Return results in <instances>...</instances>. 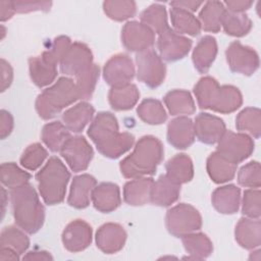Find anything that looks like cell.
I'll use <instances>...</instances> for the list:
<instances>
[{
    "label": "cell",
    "instance_id": "cell-55",
    "mask_svg": "<svg viewBox=\"0 0 261 261\" xmlns=\"http://www.w3.org/2000/svg\"><path fill=\"white\" fill-rule=\"evenodd\" d=\"M19 254H17L15 251H13L10 248L7 247H0V260H18Z\"/></svg>",
    "mask_w": 261,
    "mask_h": 261
},
{
    "label": "cell",
    "instance_id": "cell-10",
    "mask_svg": "<svg viewBox=\"0 0 261 261\" xmlns=\"http://www.w3.org/2000/svg\"><path fill=\"white\" fill-rule=\"evenodd\" d=\"M216 151L229 161L238 164L250 157L253 153L254 141L245 133L225 130L218 141Z\"/></svg>",
    "mask_w": 261,
    "mask_h": 261
},
{
    "label": "cell",
    "instance_id": "cell-35",
    "mask_svg": "<svg viewBox=\"0 0 261 261\" xmlns=\"http://www.w3.org/2000/svg\"><path fill=\"white\" fill-rule=\"evenodd\" d=\"M170 18L174 32L177 34H187L195 37L201 32V23L199 19L190 11L171 7Z\"/></svg>",
    "mask_w": 261,
    "mask_h": 261
},
{
    "label": "cell",
    "instance_id": "cell-46",
    "mask_svg": "<svg viewBox=\"0 0 261 261\" xmlns=\"http://www.w3.org/2000/svg\"><path fill=\"white\" fill-rule=\"evenodd\" d=\"M238 181L246 188L258 189L261 185L260 164L258 161H251L244 165L238 173Z\"/></svg>",
    "mask_w": 261,
    "mask_h": 261
},
{
    "label": "cell",
    "instance_id": "cell-33",
    "mask_svg": "<svg viewBox=\"0 0 261 261\" xmlns=\"http://www.w3.org/2000/svg\"><path fill=\"white\" fill-rule=\"evenodd\" d=\"M165 106L171 115L193 114L196 111L195 102L188 91L172 90L168 92L164 98Z\"/></svg>",
    "mask_w": 261,
    "mask_h": 261
},
{
    "label": "cell",
    "instance_id": "cell-37",
    "mask_svg": "<svg viewBox=\"0 0 261 261\" xmlns=\"http://www.w3.org/2000/svg\"><path fill=\"white\" fill-rule=\"evenodd\" d=\"M236 127L241 133H248L255 139L261 134V112L259 108L247 107L236 118Z\"/></svg>",
    "mask_w": 261,
    "mask_h": 261
},
{
    "label": "cell",
    "instance_id": "cell-15",
    "mask_svg": "<svg viewBox=\"0 0 261 261\" xmlns=\"http://www.w3.org/2000/svg\"><path fill=\"white\" fill-rule=\"evenodd\" d=\"M154 32L139 21H128L121 30V42L123 46L133 52H144L154 45Z\"/></svg>",
    "mask_w": 261,
    "mask_h": 261
},
{
    "label": "cell",
    "instance_id": "cell-5",
    "mask_svg": "<svg viewBox=\"0 0 261 261\" xmlns=\"http://www.w3.org/2000/svg\"><path fill=\"white\" fill-rule=\"evenodd\" d=\"M71 42L66 36L55 38L41 55L29 59L30 76L39 87H46L54 82L57 76V64L60 63Z\"/></svg>",
    "mask_w": 261,
    "mask_h": 261
},
{
    "label": "cell",
    "instance_id": "cell-36",
    "mask_svg": "<svg viewBox=\"0 0 261 261\" xmlns=\"http://www.w3.org/2000/svg\"><path fill=\"white\" fill-rule=\"evenodd\" d=\"M186 251L191 255L190 258L201 260L205 259L213 251V245L210 239L201 232H191L181 238Z\"/></svg>",
    "mask_w": 261,
    "mask_h": 261
},
{
    "label": "cell",
    "instance_id": "cell-14",
    "mask_svg": "<svg viewBox=\"0 0 261 261\" xmlns=\"http://www.w3.org/2000/svg\"><path fill=\"white\" fill-rule=\"evenodd\" d=\"M157 47L160 58L172 62L184 58L192 47V41L168 28L159 34Z\"/></svg>",
    "mask_w": 261,
    "mask_h": 261
},
{
    "label": "cell",
    "instance_id": "cell-2",
    "mask_svg": "<svg viewBox=\"0 0 261 261\" xmlns=\"http://www.w3.org/2000/svg\"><path fill=\"white\" fill-rule=\"evenodd\" d=\"M163 145L153 136H144L136 144L130 155L120 162V171L126 178H137L155 173L163 159Z\"/></svg>",
    "mask_w": 261,
    "mask_h": 261
},
{
    "label": "cell",
    "instance_id": "cell-25",
    "mask_svg": "<svg viewBox=\"0 0 261 261\" xmlns=\"http://www.w3.org/2000/svg\"><path fill=\"white\" fill-rule=\"evenodd\" d=\"M153 182V178L145 176L127 181L123 187L124 202L133 206H141L150 202Z\"/></svg>",
    "mask_w": 261,
    "mask_h": 261
},
{
    "label": "cell",
    "instance_id": "cell-21",
    "mask_svg": "<svg viewBox=\"0 0 261 261\" xmlns=\"http://www.w3.org/2000/svg\"><path fill=\"white\" fill-rule=\"evenodd\" d=\"M96 185V178L88 173L73 177L67 199L68 204L76 209L88 207L92 200V192Z\"/></svg>",
    "mask_w": 261,
    "mask_h": 261
},
{
    "label": "cell",
    "instance_id": "cell-4",
    "mask_svg": "<svg viewBox=\"0 0 261 261\" xmlns=\"http://www.w3.org/2000/svg\"><path fill=\"white\" fill-rule=\"evenodd\" d=\"M13 217L16 225L28 233H36L43 226L45 208L30 184L10 191Z\"/></svg>",
    "mask_w": 261,
    "mask_h": 261
},
{
    "label": "cell",
    "instance_id": "cell-45",
    "mask_svg": "<svg viewBox=\"0 0 261 261\" xmlns=\"http://www.w3.org/2000/svg\"><path fill=\"white\" fill-rule=\"evenodd\" d=\"M100 69L98 65L94 64L89 71L75 79V85L79 91L80 99L88 100L92 97L97 81L99 79Z\"/></svg>",
    "mask_w": 261,
    "mask_h": 261
},
{
    "label": "cell",
    "instance_id": "cell-53",
    "mask_svg": "<svg viewBox=\"0 0 261 261\" xmlns=\"http://www.w3.org/2000/svg\"><path fill=\"white\" fill-rule=\"evenodd\" d=\"M201 5H203V2H197V1H173V2H170L171 7L181 8V9H185L190 12L196 11Z\"/></svg>",
    "mask_w": 261,
    "mask_h": 261
},
{
    "label": "cell",
    "instance_id": "cell-50",
    "mask_svg": "<svg viewBox=\"0 0 261 261\" xmlns=\"http://www.w3.org/2000/svg\"><path fill=\"white\" fill-rule=\"evenodd\" d=\"M13 70L11 65L5 60L1 59V92H4L12 83Z\"/></svg>",
    "mask_w": 261,
    "mask_h": 261
},
{
    "label": "cell",
    "instance_id": "cell-26",
    "mask_svg": "<svg viewBox=\"0 0 261 261\" xmlns=\"http://www.w3.org/2000/svg\"><path fill=\"white\" fill-rule=\"evenodd\" d=\"M212 205L222 214H233L239 210L241 191L233 185L217 188L212 193Z\"/></svg>",
    "mask_w": 261,
    "mask_h": 261
},
{
    "label": "cell",
    "instance_id": "cell-34",
    "mask_svg": "<svg viewBox=\"0 0 261 261\" xmlns=\"http://www.w3.org/2000/svg\"><path fill=\"white\" fill-rule=\"evenodd\" d=\"M70 137L68 128L60 121H52L45 124L41 134L43 143L52 152H60L65 142Z\"/></svg>",
    "mask_w": 261,
    "mask_h": 261
},
{
    "label": "cell",
    "instance_id": "cell-24",
    "mask_svg": "<svg viewBox=\"0 0 261 261\" xmlns=\"http://www.w3.org/2000/svg\"><path fill=\"white\" fill-rule=\"evenodd\" d=\"M238 244L248 250L255 249L261 244V223L259 218H241L234 230Z\"/></svg>",
    "mask_w": 261,
    "mask_h": 261
},
{
    "label": "cell",
    "instance_id": "cell-27",
    "mask_svg": "<svg viewBox=\"0 0 261 261\" xmlns=\"http://www.w3.org/2000/svg\"><path fill=\"white\" fill-rule=\"evenodd\" d=\"M217 55V43L215 38L211 36H205L196 45L192 59L195 68L201 72L206 73L211 67L215 57Z\"/></svg>",
    "mask_w": 261,
    "mask_h": 261
},
{
    "label": "cell",
    "instance_id": "cell-23",
    "mask_svg": "<svg viewBox=\"0 0 261 261\" xmlns=\"http://www.w3.org/2000/svg\"><path fill=\"white\" fill-rule=\"evenodd\" d=\"M92 202L100 212L109 213L115 210L121 203L118 186L112 182H102L96 186L92 192Z\"/></svg>",
    "mask_w": 261,
    "mask_h": 261
},
{
    "label": "cell",
    "instance_id": "cell-8",
    "mask_svg": "<svg viewBox=\"0 0 261 261\" xmlns=\"http://www.w3.org/2000/svg\"><path fill=\"white\" fill-rule=\"evenodd\" d=\"M165 224L169 233L176 238H182L201 228L202 217L192 205L180 203L167 211Z\"/></svg>",
    "mask_w": 261,
    "mask_h": 261
},
{
    "label": "cell",
    "instance_id": "cell-40",
    "mask_svg": "<svg viewBox=\"0 0 261 261\" xmlns=\"http://www.w3.org/2000/svg\"><path fill=\"white\" fill-rule=\"evenodd\" d=\"M23 231L11 225L4 227L0 234V247L10 248L19 255L23 254L30 246V240Z\"/></svg>",
    "mask_w": 261,
    "mask_h": 261
},
{
    "label": "cell",
    "instance_id": "cell-12",
    "mask_svg": "<svg viewBox=\"0 0 261 261\" xmlns=\"http://www.w3.org/2000/svg\"><path fill=\"white\" fill-rule=\"evenodd\" d=\"M227 64L231 71L244 75H252L259 67V56L251 47L232 42L225 51Z\"/></svg>",
    "mask_w": 261,
    "mask_h": 261
},
{
    "label": "cell",
    "instance_id": "cell-44",
    "mask_svg": "<svg viewBox=\"0 0 261 261\" xmlns=\"http://www.w3.org/2000/svg\"><path fill=\"white\" fill-rule=\"evenodd\" d=\"M48 156L47 150L39 143H34L27 147L20 156V164L28 170L38 169Z\"/></svg>",
    "mask_w": 261,
    "mask_h": 261
},
{
    "label": "cell",
    "instance_id": "cell-51",
    "mask_svg": "<svg viewBox=\"0 0 261 261\" xmlns=\"http://www.w3.org/2000/svg\"><path fill=\"white\" fill-rule=\"evenodd\" d=\"M223 5L226 6V10L232 12H244L249 9L253 5V1H244V0H233V1H225Z\"/></svg>",
    "mask_w": 261,
    "mask_h": 261
},
{
    "label": "cell",
    "instance_id": "cell-49",
    "mask_svg": "<svg viewBox=\"0 0 261 261\" xmlns=\"http://www.w3.org/2000/svg\"><path fill=\"white\" fill-rule=\"evenodd\" d=\"M13 128V117L12 115L2 109L0 112V136L1 139H5L7 136L10 135Z\"/></svg>",
    "mask_w": 261,
    "mask_h": 261
},
{
    "label": "cell",
    "instance_id": "cell-42",
    "mask_svg": "<svg viewBox=\"0 0 261 261\" xmlns=\"http://www.w3.org/2000/svg\"><path fill=\"white\" fill-rule=\"evenodd\" d=\"M0 178L3 186L7 187L10 190H13L25 184H29L31 174L19 168L15 163L8 162L1 164Z\"/></svg>",
    "mask_w": 261,
    "mask_h": 261
},
{
    "label": "cell",
    "instance_id": "cell-28",
    "mask_svg": "<svg viewBox=\"0 0 261 261\" xmlns=\"http://www.w3.org/2000/svg\"><path fill=\"white\" fill-rule=\"evenodd\" d=\"M95 109L88 102H80L62 114L63 124L69 132L80 133L92 120Z\"/></svg>",
    "mask_w": 261,
    "mask_h": 261
},
{
    "label": "cell",
    "instance_id": "cell-1",
    "mask_svg": "<svg viewBox=\"0 0 261 261\" xmlns=\"http://www.w3.org/2000/svg\"><path fill=\"white\" fill-rule=\"evenodd\" d=\"M88 136L105 157L115 159L127 152L135 143L129 133H119L118 122L110 112L98 113L88 128Z\"/></svg>",
    "mask_w": 261,
    "mask_h": 261
},
{
    "label": "cell",
    "instance_id": "cell-7",
    "mask_svg": "<svg viewBox=\"0 0 261 261\" xmlns=\"http://www.w3.org/2000/svg\"><path fill=\"white\" fill-rule=\"evenodd\" d=\"M77 99L80 95L75 82L63 76L37 97L36 110L41 118L50 119Z\"/></svg>",
    "mask_w": 261,
    "mask_h": 261
},
{
    "label": "cell",
    "instance_id": "cell-52",
    "mask_svg": "<svg viewBox=\"0 0 261 261\" xmlns=\"http://www.w3.org/2000/svg\"><path fill=\"white\" fill-rule=\"evenodd\" d=\"M14 6H13V1H6V0H1L0 1V19L1 21L8 20L12 17L14 14Z\"/></svg>",
    "mask_w": 261,
    "mask_h": 261
},
{
    "label": "cell",
    "instance_id": "cell-13",
    "mask_svg": "<svg viewBox=\"0 0 261 261\" xmlns=\"http://www.w3.org/2000/svg\"><path fill=\"white\" fill-rule=\"evenodd\" d=\"M60 154L69 168L73 172H79L88 168L93 158L94 151L83 136H75L70 137L65 142L60 150Z\"/></svg>",
    "mask_w": 261,
    "mask_h": 261
},
{
    "label": "cell",
    "instance_id": "cell-48",
    "mask_svg": "<svg viewBox=\"0 0 261 261\" xmlns=\"http://www.w3.org/2000/svg\"><path fill=\"white\" fill-rule=\"evenodd\" d=\"M52 5L51 1H13L15 12L28 13L32 11H48Z\"/></svg>",
    "mask_w": 261,
    "mask_h": 261
},
{
    "label": "cell",
    "instance_id": "cell-54",
    "mask_svg": "<svg viewBox=\"0 0 261 261\" xmlns=\"http://www.w3.org/2000/svg\"><path fill=\"white\" fill-rule=\"evenodd\" d=\"M53 257L46 251H31L23 256V260H52Z\"/></svg>",
    "mask_w": 261,
    "mask_h": 261
},
{
    "label": "cell",
    "instance_id": "cell-18",
    "mask_svg": "<svg viewBox=\"0 0 261 261\" xmlns=\"http://www.w3.org/2000/svg\"><path fill=\"white\" fill-rule=\"evenodd\" d=\"M64 248L72 253L87 249L92 243V227L82 219H75L68 223L62 232Z\"/></svg>",
    "mask_w": 261,
    "mask_h": 261
},
{
    "label": "cell",
    "instance_id": "cell-3",
    "mask_svg": "<svg viewBox=\"0 0 261 261\" xmlns=\"http://www.w3.org/2000/svg\"><path fill=\"white\" fill-rule=\"evenodd\" d=\"M194 94L201 109H211L219 113H230L243 103L240 90L233 86H219L211 76H204L194 87Z\"/></svg>",
    "mask_w": 261,
    "mask_h": 261
},
{
    "label": "cell",
    "instance_id": "cell-9",
    "mask_svg": "<svg viewBox=\"0 0 261 261\" xmlns=\"http://www.w3.org/2000/svg\"><path fill=\"white\" fill-rule=\"evenodd\" d=\"M137 77L149 88L159 87L165 79L166 67L160 56L149 49L136 55Z\"/></svg>",
    "mask_w": 261,
    "mask_h": 261
},
{
    "label": "cell",
    "instance_id": "cell-38",
    "mask_svg": "<svg viewBox=\"0 0 261 261\" xmlns=\"http://www.w3.org/2000/svg\"><path fill=\"white\" fill-rule=\"evenodd\" d=\"M221 27H223L224 32L229 36L243 37L251 31L252 21L244 12L240 13L226 10L222 18Z\"/></svg>",
    "mask_w": 261,
    "mask_h": 261
},
{
    "label": "cell",
    "instance_id": "cell-6",
    "mask_svg": "<svg viewBox=\"0 0 261 261\" xmlns=\"http://www.w3.org/2000/svg\"><path fill=\"white\" fill-rule=\"evenodd\" d=\"M70 173L63 162L55 156L49 158L44 167L36 174L39 192L48 205L59 204L64 200Z\"/></svg>",
    "mask_w": 261,
    "mask_h": 261
},
{
    "label": "cell",
    "instance_id": "cell-16",
    "mask_svg": "<svg viewBox=\"0 0 261 261\" xmlns=\"http://www.w3.org/2000/svg\"><path fill=\"white\" fill-rule=\"evenodd\" d=\"M135 76V66L132 59L125 54L112 56L104 65L103 77L111 87L127 85Z\"/></svg>",
    "mask_w": 261,
    "mask_h": 261
},
{
    "label": "cell",
    "instance_id": "cell-39",
    "mask_svg": "<svg viewBox=\"0 0 261 261\" xmlns=\"http://www.w3.org/2000/svg\"><path fill=\"white\" fill-rule=\"evenodd\" d=\"M139 117L148 124H161L167 118V113L162 103L156 99L148 98L138 106Z\"/></svg>",
    "mask_w": 261,
    "mask_h": 261
},
{
    "label": "cell",
    "instance_id": "cell-43",
    "mask_svg": "<svg viewBox=\"0 0 261 261\" xmlns=\"http://www.w3.org/2000/svg\"><path fill=\"white\" fill-rule=\"evenodd\" d=\"M104 12L113 20L122 21L135 15L137 6L134 1L111 0L103 3Z\"/></svg>",
    "mask_w": 261,
    "mask_h": 261
},
{
    "label": "cell",
    "instance_id": "cell-11",
    "mask_svg": "<svg viewBox=\"0 0 261 261\" xmlns=\"http://www.w3.org/2000/svg\"><path fill=\"white\" fill-rule=\"evenodd\" d=\"M59 64L62 73L76 79L94 65L92 51L86 44L74 42L69 46Z\"/></svg>",
    "mask_w": 261,
    "mask_h": 261
},
{
    "label": "cell",
    "instance_id": "cell-31",
    "mask_svg": "<svg viewBox=\"0 0 261 261\" xmlns=\"http://www.w3.org/2000/svg\"><path fill=\"white\" fill-rule=\"evenodd\" d=\"M226 11L222 2L207 1L199 13L201 29L206 32L217 33L220 31L223 15Z\"/></svg>",
    "mask_w": 261,
    "mask_h": 261
},
{
    "label": "cell",
    "instance_id": "cell-22",
    "mask_svg": "<svg viewBox=\"0 0 261 261\" xmlns=\"http://www.w3.org/2000/svg\"><path fill=\"white\" fill-rule=\"evenodd\" d=\"M180 193V185L172 180L166 174H162L153 182L150 202L154 205L166 207L177 201Z\"/></svg>",
    "mask_w": 261,
    "mask_h": 261
},
{
    "label": "cell",
    "instance_id": "cell-20",
    "mask_svg": "<svg viewBox=\"0 0 261 261\" xmlns=\"http://www.w3.org/2000/svg\"><path fill=\"white\" fill-rule=\"evenodd\" d=\"M195 138L194 122L187 116L176 117L167 125V141L176 149L189 148Z\"/></svg>",
    "mask_w": 261,
    "mask_h": 261
},
{
    "label": "cell",
    "instance_id": "cell-47",
    "mask_svg": "<svg viewBox=\"0 0 261 261\" xmlns=\"http://www.w3.org/2000/svg\"><path fill=\"white\" fill-rule=\"evenodd\" d=\"M261 193L259 189H250L244 192L242 212L249 218H260L261 215V204H260Z\"/></svg>",
    "mask_w": 261,
    "mask_h": 261
},
{
    "label": "cell",
    "instance_id": "cell-30",
    "mask_svg": "<svg viewBox=\"0 0 261 261\" xmlns=\"http://www.w3.org/2000/svg\"><path fill=\"white\" fill-rule=\"evenodd\" d=\"M140 98V92L134 84L120 87H112L108 94V101L114 110L132 109Z\"/></svg>",
    "mask_w": 261,
    "mask_h": 261
},
{
    "label": "cell",
    "instance_id": "cell-19",
    "mask_svg": "<svg viewBox=\"0 0 261 261\" xmlns=\"http://www.w3.org/2000/svg\"><path fill=\"white\" fill-rule=\"evenodd\" d=\"M126 241V232L117 223L108 222L99 227L96 232L97 247L106 254H114L120 251Z\"/></svg>",
    "mask_w": 261,
    "mask_h": 261
},
{
    "label": "cell",
    "instance_id": "cell-17",
    "mask_svg": "<svg viewBox=\"0 0 261 261\" xmlns=\"http://www.w3.org/2000/svg\"><path fill=\"white\" fill-rule=\"evenodd\" d=\"M225 130V123L216 115L200 113L195 118V137H197V139L204 144L213 145L218 143Z\"/></svg>",
    "mask_w": 261,
    "mask_h": 261
},
{
    "label": "cell",
    "instance_id": "cell-29",
    "mask_svg": "<svg viewBox=\"0 0 261 261\" xmlns=\"http://www.w3.org/2000/svg\"><path fill=\"white\" fill-rule=\"evenodd\" d=\"M237 165L238 164L229 161L216 151L208 157L206 167L210 178L214 182L223 184L234 177Z\"/></svg>",
    "mask_w": 261,
    "mask_h": 261
},
{
    "label": "cell",
    "instance_id": "cell-32",
    "mask_svg": "<svg viewBox=\"0 0 261 261\" xmlns=\"http://www.w3.org/2000/svg\"><path fill=\"white\" fill-rule=\"evenodd\" d=\"M166 175L181 185L190 181L194 176V167L191 158L186 154H176L165 165Z\"/></svg>",
    "mask_w": 261,
    "mask_h": 261
},
{
    "label": "cell",
    "instance_id": "cell-41",
    "mask_svg": "<svg viewBox=\"0 0 261 261\" xmlns=\"http://www.w3.org/2000/svg\"><path fill=\"white\" fill-rule=\"evenodd\" d=\"M140 18L141 22L149 27L154 33L158 35L169 28L165 7L161 4L150 5L141 13Z\"/></svg>",
    "mask_w": 261,
    "mask_h": 261
}]
</instances>
